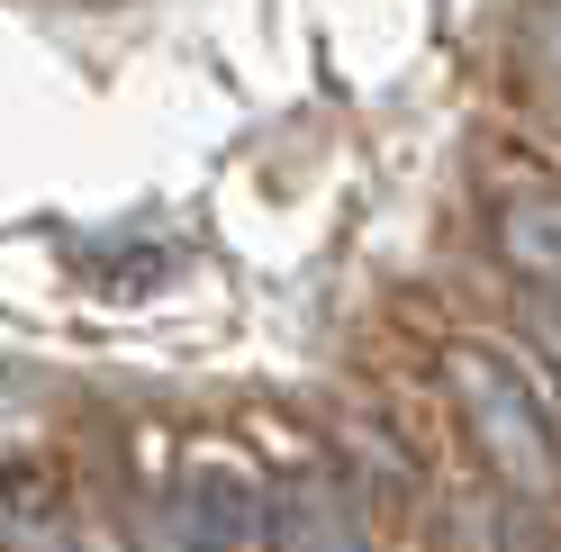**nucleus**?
I'll return each instance as SVG.
<instances>
[{"label": "nucleus", "instance_id": "nucleus-1", "mask_svg": "<svg viewBox=\"0 0 561 552\" xmlns=\"http://www.w3.org/2000/svg\"><path fill=\"white\" fill-rule=\"evenodd\" d=\"M444 381H453V407H462V426L480 444V462L499 471L507 498H561V426L543 390L525 381L507 354H489V344H453L444 354Z\"/></svg>", "mask_w": 561, "mask_h": 552}, {"label": "nucleus", "instance_id": "nucleus-6", "mask_svg": "<svg viewBox=\"0 0 561 552\" xmlns=\"http://www.w3.org/2000/svg\"><path fill=\"white\" fill-rule=\"evenodd\" d=\"M136 552H236V543H218V534H208L182 498H163L146 526H136Z\"/></svg>", "mask_w": 561, "mask_h": 552}, {"label": "nucleus", "instance_id": "nucleus-7", "mask_svg": "<svg viewBox=\"0 0 561 552\" xmlns=\"http://www.w3.org/2000/svg\"><path fill=\"white\" fill-rule=\"evenodd\" d=\"M525 64H535V82L561 100V0H543V10L525 19Z\"/></svg>", "mask_w": 561, "mask_h": 552}, {"label": "nucleus", "instance_id": "nucleus-2", "mask_svg": "<svg viewBox=\"0 0 561 552\" xmlns=\"http://www.w3.org/2000/svg\"><path fill=\"white\" fill-rule=\"evenodd\" d=\"M499 254L525 290H535V318L543 335L561 344V191H507V209H499Z\"/></svg>", "mask_w": 561, "mask_h": 552}, {"label": "nucleus", "instance_id": "nucleus-4", "mask_svg": "<svg viewBox=\"0 0 561 552\" xmlns=\"http://www.w3.org/2000/svg\"><path fill=\"white\" fill-rule=\"evenodd\" d=\"M172 498H182V507H191V516H199V526L218 534V543H236V552L272 534V498L254 490V471H236V462H191Z\"/></svg>", "mask_w": 561, "mask_h": 552}, {"label": "nucleus", "instance_id": "nucleus-3", "mask_svg": "<svg viewBox=\"0 0 561 552\" xmlns=\"http://www.w3.org/2000/svg\"><path fill=\"white\" fill-rule=\"evenodd\" d=\"M272 552H371V534H363V507L344 498V480H327V471H299L290 490L272 498Z\"/></svg>", "mask_w": 561, "mask_h": 552}, {"label": "nucleus", "instance_id": "nucleus-5", "mask_svg": "<svg viewBox=\"0 0 561 552\" xmlns=\"http://www.w3.org/2000/svg\"><path fill=\"white\" fill-rule=\"evenodd\" d=\"M0 543H19V552H64V516H55V498H46L37 471L0 480Z\"/></svg>", "mask_w": 561, "mask_h": 552}]
</instances>
